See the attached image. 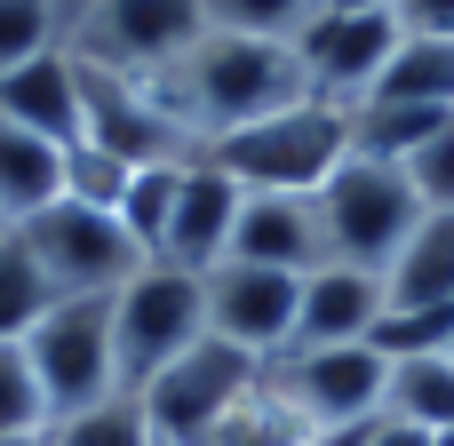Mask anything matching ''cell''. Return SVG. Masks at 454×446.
Listing matches in <instances>:
<instances>
[{"label": "cell", "instance_id": "obj_1", "mask_svg": "<svg viewBox=\"0 0 454 446\" xmlns=\"http://www.w3.org/2000/svg\"><path fill=\"white\" fill-rule=\"evenodd\" d=\"M144 88L160 96V112H168L200 152H207L215 136H239V128H255V120H271V112H287V104L311 96L295 40H247V32H200V40H192L168 72H152Z\"/></svg>", "mask_w": 454, "mask_h": 446}, {"label": "cell", "instance_id": "obj_2", "mask_svg": "<svg viewBox=\"0 0 454 446\" xmlns=\"http://www.w3.org/2000/svg\"><path fill=\"white\" fill-rule=\"evenodd\" d=\"M207 160L239 184V192H319L343 160H351V104L303 96L239 136H215Z\"/></svg>", "mask_w": 454, "mask_h": 446}, {"label": "cell", "instance_id": "obj_3", "mask_svg": "<svg viewBox=\"0 0 454 446\" xmlns=\"http://www.w3.org/2000/svg\"><path fill=\"white\" fill-rule=\"evenodd\" d=\"M319 215H327V247H335V263L391 271L399 247H407L415 223H423V200H415V184H407L399 160H367V152H351V160L319 184Z\"/></svg>", "mask_w": 454, "mask_h": 446}, {"label": "cell", "instance_id": "obj_4", "mask_svg": "<svg viewBox=\"0 0 454 446\" xmlns=\"http://www.w3.org/2000/svg\"><path fill=\"white\" fill-rule=\"evenodd\" d=\"M200 335H207L200 271L144 263V271L112 295V359H120V391H144V383H152L160 367H176Z\"/></svg>", "mask_w": 454, "mask_h": 446}, {"label": "cell", "instance_id": "obj_5", "mask_svg": "<svg viewBox=\"0 0 454 446\" xmlns=\"http://www.w3.org/2000/svg\"><path fill=\"white\" fill-rule=\"evenodd\" d=\"M200 32H207V0H80L64 16V48L128 80L168 72Z\"/></svg>", "mask_w": 454, "mask_h": 446}, {"label": "cell", "instance_id": "obj_6", "mask_svg": "<svg viewBox=\"0 0 454 446\" xmlns=\"http://www.w3.org/2000/svg\"><path fill=\"white\" fill-rule=\"evenodd\" d=\"M16 231H24V247H32V263L48 271L56 303H64V295H120V287L144 271V247L120 231V215H112V207L48 200V207H40V215H24Z\"/></svg>", "mask_w": 454, "mask_h": 446}, {"label": "cell", "instance_id": "obj_7", "mask_svg": "<svg viewBox=\"0 0 454 446\" xmlns=\"http://www.w3.org/2000/svg\"><path fill=\"white\" fill-rule=\"evenodd\" d=\"M24 359L48 391V423L96 407L120 391V359H112V295H64L32 335H24Z\"/></svg>", "mask_w": 454, "mask_h": 446}, {"label": "cell", "instance_id": "obj_8", "mask_svg": "<svg viewBox=\"0 0 454 446\" xmlns=\"http://www.w3.org/2000/svg\"><path fill=\"white\" fill-rule=\"evenodd\" d=\"M255 375H263V359H247V351L200 335V343H192L176 367H160L136 399H144L152 439H160V446H200L239 399H247V391H255Z\"/></svg>", "mask_w": 454, "mask_h": 446}, {"label": "cell", "instance_id": "obj_9", "mask_svg": "<svg viewBox=\"0 0 454 446\" xmlns=\"http://www.w3.org/2000/svg\"><path fill=\"white\" fill-rule=\"evenodd\" d=\"M271 383L303 407V423L319 439H335V431H359V423L383 415L391 359L375 343H319V351H279L271 359Z\"/></svg>", "mask_w": 454, "mask_h": 446}, {"label": "cell", "instance_id": "obj_10", "mask_svg": "<svg viewBox=\"0 0 454 446\" xmlns=\"http://www.w3.org/2000/svg\"><path fill=\"white\" fill-rule=\"evenodd\" d=\"M399 16L391 8H319L303 32H295V56H303V80H311V96H327V104H367L375 96V80L391 72V56H399Z\"/></svg>", "mask_w": 454, "mask_h": 446}, {"label": "cell", "instance_id": "obj_11", "mask_svg": "<svg viewBox=\"0 0 454 446\" xmlns=\"http://www.w3.org/2000/svg\"><path fill=\"white\" fill-rule=\"evenodd\" d=\"M80 64V56H72ZM80 144L128 160V168H160V160H200V144L160 112V96L128 72H104V64H80Z\"/></svg>", "mask_w": 454, "mask_h": 446}, {"label": "cell", "instance_id": "obj_12", "mask_svg": "<svg viewBox=\"0 0 454 446\" xmlns=\"http://www.w3.org/2000/svg\"><path fill=\"white\" fill-rule=\"evenodd\" d=\"M207 295V335L247 351V359H279L295 343V303H303V279L295 271H263V263H215L200 279Z\"/></svg>", "mask_w": 454, "mask_h": 446}, {"label": "cell", "instance_id": "obj_13", "mask_svg": "<svg viewBox=\"0 0 454 446\" xmlns=\"http://www.w3.org/2000/svg\"><path fill=\"white\" fill-rule=\"evenodd\" d=\"M223 263H263V271H295V279H311L319 263H335L319 192H247Z\"/></svg>", "mask_w": 454, "mask_h": 446}, {"label": "cell", "instance_id": "obj_14", "mask_svg": "<svg viewBox=\"0 0 454 446\" xmlns=\"http://www.w3.org/2000/svg\"><path fill=\"white\" fill-rule=\"evenodd\" d=\"M239 207H247V192L200 152V160H184V184H176V215H168V247H160V263H176V271H215L223 255H231V231H239Z\"/></svg>", "mask_w": 454, "mask_h": 446}, {"label": "cell", "instance_id": "obj_15", "mask_svg": "<svg viewBox=\"0 0 454 446\" xmlns=\"http://www.w3.org/2000/svg\"><path fill=\"white\" fill-rule=\"evenodd\" d=\"M391 319V287L383 271H359V263H319L303 279V303H295V343L287 351H319V343H375V327Z\"/></svg>", "mask_w": 454, "mask_h": 446}, {"label": "cell", "instance_id": "obj_16", "mask_svg": "<svg viewBox=\"0 0 454 446\" xmlns=\"http://www.w3.org/2000/svg\"><path fill=\"white\" fill-rule=\"evenodd\" d=\"M0 112H8L16 128L48 136L56 152L80 144V64H72V48H48V56L0 72Z\"/></svg>", "mask_w": 454, "mask_h": 446}, {"label": "cell", "instance_id": "obj_17", "mask_svg": "<svg viewBox=\"0 0 454 446\" xmlns=\"http://www.w3.org/2000/svg\"><path fill=\"white\" fill-rule=\"evenodd\" d=\"M391 287V311L415 319V311H454V215H423L415 239L399 247V263L383 271Z\"/></svg>", "mask_w": 454, "mask_h": 446}, {"label": "cell", "instance_id": "obj_18", "mask_svg": "<svg viewBox=\"0 0 454 446\" xmlns=\"http://www.w3.org/2000/svg\"><path fill=\"white\" fill-rule=\"evenodd\" d=\"M48 200H64V152L0 112V215L24 223V215H40Z\"/></svg>", "mask_w": 454, "mask_h": 446}, {"label": "cell", "instance_id": "obj_19", "mask_svg": "<svg viewBox=\"0 0 454 446\" xmlns=\"http://www.w3.org/2000/svg\"><path fill=\"white\" fill-rule=\"evenodd\" d=\"M383 415H399V423L447 439L454 431V351H407V359H391Z\"/></svg>", "mask_w": 454, "mask_h": 446}, {"label": "cell", "instance_id": "obj_20", "mask_svg": "<svg viewBox=\"0 0 454 446\" xmlns=\"http://www.w3.org/2000/svg\"><path fill=\"white\" fill-rule=\"evenodd\" d=\"M200 446H319V431L303 423V407H295V399L271 383V367H263L255 391H247V399H239Z\"/></svg>", "mask_w": 454, "mask_h": 446}, {"label": "cell", "instance_id": "obj_21", "mask_svg": "<svg viewBox=\"0 0 454 446\" xmlns=\"http://www.w3.org/2000/svg\"><path fill=\"white\" fill-rule=\"evenodd\" d=\"M375 96L454 112V32H407V40H399V56H391V72L375 80Z\"/></svg>", "mask_w": 454, "mask_h": 446}, {"label": "cell", "instance_id": "obj_22", "mask_svg": "<svg viewBox=\"0 0 454 446\" xmlns=\"http://www.w3.org/2000/svg\"><path fill=\"white\" fill-rule=\"evenodd\" d=\"M48 311H56V287H48V271L32 263L24 231L8 223V231H0V343H24Z\"/></svg>", "mask_w": 454, "mask_h": 446}, {"label": "cell", "instance_id": "obj_23", "mask_svg": "<svg viewBox=\"0 0 454 446\" xmlns=\"http://www.w3.org/2000/svg\"><path fill=\"white\" fill-rule=\"evenodd\" d=\"M176 184H184V160H160V168H136L128 176V192H120V231L144 247V263H160V247H168V215H176Z\"/></svg>", "mask_w": 454, "mask_h": 446}, {"label": "cell", "instance_id": "obj_24", "mask_svg": "<svg viewBox=\"0 0 454 446\" xmlns=\"http://www.w3.org/2000/svg\"><path fill=\"white\" fill-rule=\"evenodd\" d=\"M48 446H160V439H152L144 399H136V391H112V399H96V407L48 423Z\"/></svg>", "mask_w": 454, "mask_h": 446}, {"label": "cell", "instance_id": "obj_25", "mask_svg": "<svg viewBox=\"0 0 454 446\" xmlns=\"http://www.w3.org/2000/svg\"><path fill=\"white\" fill-rule=\"evenodd\" d=\"M64 48V8L56 0H0V72Z\"/></svg>", "mask_w": 454, "mask_h": 446}, {"label": "cell", "instance_id": "obj_26", "mask_svg": "<svg viewBox=\"0 0 454 446\" xmlns=\"http://www.w3.org/2000/svg\"><path fill=\"white\" fill-rule=\"evenodd\" d=\"M319 16V0H207V32H247V40H295Z\"/></svg>", "mask_w": 454, "mask_h": 446}, {"label": "cell", "instance_id": "obj_27", "mask_svg": "<svg viewBox=\"0 0 454 446\" xmlns=\"http://www.w3.org/2000/svg\"><path fill=\"white\" fill-rule=\"evenodd\" d=\"M32 431H48V391L24 343H0V439H32Z\"/></svg>", "mask_w": 454, "mask_h": 446}, {"label": "cell", "instance_id": "obj_28", "mask_svg": "<svg viewBox=\"0 0 454 446\" xmlns=\"http://www.w3.org/2000/svg\"><path fill=\"white\" fill-rule=\"evenodd\" d=\"M128 160H112V152H96V144H64V200H80V207H120V192H128Z\"/></svg>", "mask_w": 454, "mask_h": 446}, {"label": "cell", "instance_id": "obj_29", "mask_svg": "<svg viewBox=\"0 0 454 446\" xmlns=\"http://www.w3.org/2000/svg\"><path fill=\"white\" fill-rule=\"evenodd\" d=\"M399 168H407V184H415L423 215H454V120L431 136V144H415Z\"/></svg>", "mask_w": 454, "mask_h": 446}, {"label": "cell", "instance_id": "obj_30", "mask_svg": "<svg viewBox=\"0 0 454 446\" xmlns=\"http://www.w3.org/2000/svg\"><path fill=\"white\" fill-rule=\"evenodd\" d=\"M399 32H454V0H391Z\"/></svg>", "mask_w": 454, "mask_h": 446}, {"label": "cell", "instance_id": "obj_31", "mask_svg": "<svg viewBox=\"0 0 454 446\" xmlns=\"http://www.w3.org/2000/svg\"><path fill=\"white\" fill-rule=\"evenodd\" d=\"M319 8H391V0H319Z\"/></svg>", "mask_w": 454, "mask_h": 446}, {"label": "cell", "instance_id": "obj_32", "mask_svg": "<svg viewBox=\"0 0 454 446\" xmlns=\"http://www.w3.org/2000/svg\"><path fill=\"white\" fill-rule=\"evenodd\" d=\"M0 446H48V431H32V439H0Z\"/></svg>", "mask_w": 454, "mask_h": 446}, {"label": "cell", "instance_id": "obj_33", "mask_svg": "<svg viewBox=\"0 0 454 446\" xmlns=\"http://www.w3.org/2000/svg\"><path fill=\"white\" fill-rule=\"evenodd\" d=\"M56 8H64V16H72V8H80V0H56Z\"/></svg>", "mask_w": 454, "mask_h": 446}, {"label": "cell", "instance_id": "obj_34", "mask_svg": "<svg viewBox=\"0 0 454 446\" xmlns=\"http://www.w3.org/2000/svg\"><path fill=\"white\" fill-rule=\"evenodd\" d=\"M439 446H454V431H447V439H439Z\"/></svg>", "mask_w": 454, "mask_h": 446}, {"label": "cell", "instance_id": "obj_35", "mask_svg": "<svg viewBox=\"0 0 454 446\" xmlns=\"http://www.w3.org/2000/svg\"><path fill=\"white\" fill-rule=\"evenodd\" d=\"M0 231H8V215H0Z\"/></svg>", "mask_w": 454, "mask_h": 446}, {"label": "cell", "instance_id": "obj_36", "mask_svg": "<svg viewBox=\"0 0 454 446\" xmlns=\"http://www.w3.org/2000/svg\"><path fill=\"white\" fill-rule=\"evenodd\" d=\"M447 351H454V343H447Z\"/></svg>", "mask_w": 454, "mask_h": 446}]
</instances>
